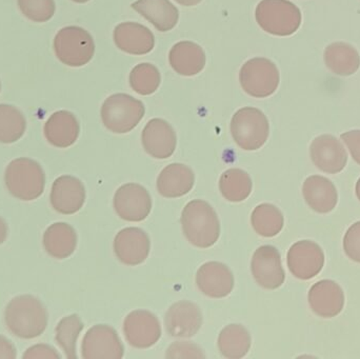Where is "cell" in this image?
I'll list each match as a JSON object with an SVG mask.
<instances>
[{
  "label": "cell",
  "mask_w": 360,
  "mask_h": 359,
  "mask_svg": "<svg viewBox=\"0 0 360 359\" xmlns=\"http://www.w3.org/2000/svg\"><path fill=\"white\" fill-rule=\"evenodd\" d=\"M4 322L15 337L22 339H36L48 326V311L37 297L20 295L6 306Z\"/></svg>",
  "instance_id": "6da1fadb"
},
{
  "label": "cell",
  "mask_w": 360,
  "mask_h": 359,
  "mask_svg": "<svg viewBox=\"0 0 360 359\" xmlns=\"http://www.w3.org/2000/svg\"><path fill=\"white\" fill-rule=\"evenodd\" d=\"M182 230L186 240L197 248H210L220 235V223L214 209L203 200H193L184 207Z\"/></svg>",
  "instance_id": "7a4b0ae2"
},
{
  "label": "cell",
  "mask_w": 360,
  "mask_h": 359,
  "mask_svg": "<svg viewBox=\"0 0 360 359\" xmlns=\"http://www.w3.org/2000/svg\"><path fill=\"white\" fill-rule=\"evenodd\" d=\"M4 181L8 191L17 200L32 202L44 193L46 175L35 160L17 158L6 167Z\"/></svg>",
  "instance_id": "3957f363"
},
{
  "label": "cell",
  "mask_w": 360,
  "mask_h": 359,
  "mask_svg": "<svg viewBox=\"0 0 360 359\" xmlns=\"http://www.w3.org/2000/svg\"><path fill=\"white\" fill-rule=\"evenodd\" d=\"M255 18L259 27L271 35H293L302 25L300 8L289 0H262L256 6Z\"/></svg>",
  "instance_id": "277c9868"
},
{
  "label": "cell",
  "mask_w": 360,
  "mask_h": 359,
  "mask_svg": "<svg viewBox=\"0 0 360 359\" xmlns=\"http://www.w3.org/2000/svg\"><path fill=\"white\" fill-rule=\"evenodd\" d=\"M101 119L105 128L116 134L132 131L146 113L143 103L128 94L111 95L101 107Z\"/></svg>",
  "instance_id": "5b68a950"
},
{
  "label": "cell",
  "mask_w": 360,
  "mask_h": 359,
  "mask_svg": "<svg viewBox=\"0 0 360 359\" xmlns=\"http://www.w3.org/2000/svg\"><path fill=\"white\" fill-rule=\"evenodd\" d=\"M231 134L239 148L245 151H256L268 141L270 134L268 118L259 109L243 107L233 116Z\"/></svg>",
  "instance_id": "8992f818"
},
{
  "label": "cell",
  "mask_w": 360,
  "mask_h": 359,
  "mask_svg": "<svg viewBox=\"0 0 360 359\" xmlns=\"http://www.w3.org/2000/svg\"><path fill=\"white\" fill-rule=\"evenodd\" d=\"M54 52L57 58L69 65L79 67L90 63L94 56L95 44L92 35L80 27H65L54 38Z\"/></svg>",
  "instance_id": "52a82bcc"
},
{
  "label": "cell",
  "mask_w": 360,
  "mask_h": 359,
  "mask_svg": "<svg viewBox=\"0 0 360 359\" xmlns=\"http://www.w3.org/2000/svg\"><path fill=\"white\" fill-rule=\"evenodd\" d=\"M239 81L243 90L250 96L266 98L276 92L281 75L276 65L270 59L256 57L241 67Z\"/></svg>",
  "instance_id": "ba28073f"
},
{
  "label": "cell",
  "mask_w": 360,
  "mask_h": 359,
  "mask_svg": "<svg viewBox=\"0 0 360 359\" xmlns=\"http://www.w3.org/2000/svg\"><path fill=\"white\" fill-rule=\"evenodd\" d=\"M325 265L323 249L311 240L296 242L288 253V267L298 280H309L319 275Z\"/></svg>",
  "instance_id": "9c48e42d"
},
{
  "label": "cell",
  "mask_w": 360,
  "mask_h": 359,
  "mask_svg": "<svg viewBox=\"0 0 360 359\" xmlns=\"http://www.w3.org/2000/svg\"><path fill=\"white\" fill-rule=\"evenodd\" d=\"M114 208L124 221L139 223L145 221L151 212V196L143 185L128 183L116 191Z\"/></svg>",
  "instance_id": "30bf717a"
},
{
  "label": "cell",
  "mask_w": 360,
  "mask_h": 359,
  "mask_svg": "<svg viewBox=\"0 0 360 359\" xmlns=\"http://www.w3.org/2000/svg\"><path fill=\"white\" fill-rule=\"evenodd\" d=\"M124 333L127 341L132 347L147 349L160 341L162 327L160 320L149 311H133L124 322Z\"/></svg>",
  "instance_id": "8fae6325"
},
{
  "label": "cell",
  "mask_w": 360,
  "mask_h": 359,
  "mask_svg": "<svg viewBox=\"0 0 360 359\" xmlns=\"http://www.w3.org/2000/svg\"><path fill=\"white\" fill-rule=\"evenodd\" d=\"M82 350L84 359H120L124 356L117 332L105 325H97L86 332Z\"/></svg>",
  "instance_id": "7c38bea8"
},
{
  "label": "cell",
  "mask_w": 360,
  "mask_h": 359,
  "mask_svg": "<svg viewBox=\"0 0 360 359\" xmlns=\"http://www.w3.org/2000/svg\"><path fill=\"white\" fill-rule=\"evenodd\" d=\"M252 274L262 288L275 290L285 282L281 257L275 247L262 246L256 250L252 259Z\"/></svg>",
  "instance_id": "4fadbf2b"
},
{
  "label": "cell",
  "mask_w": 360,
  "mask_h": 359,
  "mask_svg": "<svg viewBox=\"0 0 360 359\" xmlns=\"http://www.w3.org/2000/svg\"><path fill=\"white\" fill-rule=\"evenodd\" d=\"M311 159L317 169L338 174L344 170L348 162V153L342 143L332 135H321L311 143Z\"/></svg>",
  "instance_id": "5bb4252c"
},
{
  "label": "cell",
  "mask_w": 360,
  "mask_h": 359,
  "mask_svg": "<svg viewBox=\"0 0 360 359\" xmlns=\"http://www.w3.org/2000/svg\"><path fill=\"white\" fill-rule=\"evenodd\" d=\"M141 141L145 151L156 159L171 157L176 149L177 137L174 129L160 118H154L146 124Z\"/></svg>",
  "instance_id": "9a60e30c"
},
{
  "label": "cell",
  "mask_w": 360,
  "mask_h": 359,
  "mask_svg": "<svg viewBox=\"0 0 360 359\" xmlns=\"http://www.w3.org/2000/svg\"><path fill=\"white\" fill-rule=\"evenodd\" d=\"M50 200L56 212L65 215L75 214L86 202L84 183L70 175L58 177L53 183Z\"/></svg>",
  "instance_id": "2e32d148"
},
{
  "label": "cell",
  "mask_w": 360,
  "mask_h": 359,
  "mask_svg": "<svg viewBox=\"0 0 360 359\" xmlns=\"http://www.w3.org/2000/svg\"><path fill=\"white\" fill-rule=\"evenodd\" d=\"M196 284L199 290L207 296L222 299L232 292L234 278L226 265L211 261L199 268L196 274Z\"/></svg>",
  "instance_id": "e0dca14e"
},
{
  "label": "cell",
  "mask_w": 360,
  "mask_h": 359,
  "mask_svg": "<svg viewBox=\"0 0 360 359\" xmlns=\"http://www.w3.org/2000/svg\"><path fill=\"white\" fill-rule=\"evenodd\" d=\"M114 251L124 265H141L150 253L149 236L139 228H126L116 235Z\"/></svg>",
  "instance_id": "ac0fdd59"
},
{
  "label": "cell",
  "mask_w": 360,
  "mask_h": 359,
  "mask_svg": "<svg viewBox=\"0 0 360 359\" xmlns=\"http://www.w3.org/2000/svg\"><path fill=\"white\" fill-rule=\"evenodd\" d=\"M309 303L316 315L323 318H335L344 309L345 293L333 280H321L311 288Z\"/></svg>",
  "instance_id": "d6986e66"
},
{
  "label": "cell",
  "mask_w": 360,
  "mask_h": 359,
  "mask_svg": "<svg viewBox=\"0 0 360 359\" xmlns=\"http://www.w3.org/2000/svg\"><path fill=\"white\" fill-rule=\"evenodd\" d=\"M114 41L122 52L146 55L155 46V37L149 27L139 22H122L114 30Z\"/></svg>",
  "instance_id": "ffe728a7"
},
{
  "label": "cell",
  "mask_w": 360,
  "mask_h": 359,
  "mask_svg": "<svg viewBox=\"0 0 360 359\" xmlns=\"http://www.w3.org/2000/svg\"><path fill=\"white\" fill-rule=\"evenodd\" d=\"M202 325V314L198 306L191 301L174 303L167 312L166 328L173 337L188 339L197 334Z\"/></svg>",
  "instance_id": "44dd1931"
},
{
  "label": "cell",
  "mask_w": 360,
  "mask_h": 359,
  "mask_svg": "<svg viewBox=\"0 0 360 359\" xmlns=\"http://www.w3.org/2000/svg\"><path fill=\"white\" fill-rule=\"evenodd\" d=\"M44 132L50 145L65 149L77 141L80 132L79 122L71 112H55L46 120Z\"/></svg>",
  "instance_id": "7402d4cb"
},
{
  "label": "cell",
  "mask_w": 360,
  "mask_h": 359,
  "mask_svg": "<svg viewBox=\"0 0 360 359\" xmlns=\"http://www.w3.org/2000/svg\"><path fill=\"white\" fill-rule=\"evenodd\" d=\"M304 200L315 212L326 214L335 209L338 194L330 179L319 175L308 177L302 187Z\"/></svg>",
  "instance_id": "603a6c76"
},
{
  "label": "cell",
  "mask_w": 360,
  "mask_h": 359,
  "mask_svg": "<svg viewBox=\"0 0 360 359\" xmlns=\"http://www.w3.org/2000/svg\"><path fill=\"white\" fill-rule=\"evenodd\" d=\"M172 69L182 76H195L205 69L207 63L205 51L193 41H179L169 53Z\"/></svg>",
  "instance_id": "cb8c5ba5"
},
{
  "label": "cell",
  "mask_w": 360,
  "mask_h": 359,
  "mask_svg": "<svg viewBox=\"0 0 360 359\" xmlns=\"http://www.w3.org/2000/svg\"><path fill=\"white\" fill-rule=\"evenodd\" d=\"M132 8L160 32L171 31L179 22V8L170 0H137Z\"/></svg>",
  "instance_id": "d4e9b609"
},
{
  "label": "cell",
  "mask_w": 360,
  "mask_h": 359,
  "mask_svg": "<svg viewBox=\"0 0 360 359\" xmlns=\"http://www.w3.org/2000/svg\"><path fill=\"white\" fill-rule=\"evenodd\" d=\"M195 183L193 171L181 164H172L160 172L158 190L166 198H177L186 195Z\"/></svg>",
  "instance_id": "484cf974"
},
{
  "label": "cell",
  "mask_w": 360,
  "mask_h": 359,
  "mask_svg": "<svg viewBox=\"0 0 360 359\" xmlns=\"http://www.w3.org/2000/svg\"><path fill=\"white\" fill-rule=\"evenodd\" d=\"M77 246V234L65 223H53L44 234V247L50 256L65 259L71 256Z\"/></svg>",
  "instance_id": "4316f807"
},
{
  "label": "cell",
  "mask_w": 360,
  "mask_h": 359,
  "mask_svg": "<svg viewBox=\"0 0 360 359\" xmlns=\"http://www.w3.org/2000/svg\"><path fill=\"white\" fill-rule=\"evenodd\" d=\"M326 65L338 76H350L360 67L359 51L346 42H334L326 48L323 54Z\"/></svg>",
  "instance_id": "83f0119b"
},
{
  "label": "cell",
  "mask_w": 360,
  "mask_h": 359,
  "mask_svg": "<svg viewBox=\"0 0 360 359\" xmlns=\"http://www.w3.org/2000/svg\"><path fill=\"white\" fill-rule=\"evenodd\" d=\"M251 347V337L241 325H230L220 332L218 348L224 358L238 359L245 358Z\"/></svg>",
  "instance_id": "f1b7e54d"
},
{
  "label": "cell",
  "mask_w": 360,
  "mask_h": 359,
  "mask_svg": "<svg viewBox=\"0 0 360 359\" xmlns=\"http://www.w3.org/2000/svg\"><path fill=\"white\" fill-rule=\"evenodd\" d=\"M219 189L229 202H243L252 192L251 177L240 169H230L220 177Z\"/></svg>",
  "instance_id": "f546056e"
},
{
  "label": "cell",
  "mask_w": 360,
  "mask_h": 359,
  "mask_svg": "<svg viewBox=\"0 0 360 359\" xmlns=\"http://www.w3.org/2000/svg\"><path fill=\"white\" fill-rule=\"evenodd\" d=\"M252 226L256 233L264 237H274L283 228V213L270 204H262L254 209L251 216Z\"/></svg>",
  "instance_id": "4dcf8cb0"
},
{
  "label": "cell",
  "mask_w": 360,
  "mask_h": 359,
  "mask_svg": "<svg viewBox=\"0 0 360 359\" xmlns=\"http://www.w3.org/2000/svg\"><path fill=\"white\" fill-rule=\"evenodd\" d=\"M27 129V120L14 105H0V143H13L21 138Z\"/></svg>",
  "instance_id": "1f68e13d"
},
{
  "label": "cell",
  "mask_w": 360,
  "mask_h": 359,
  "mask_svg": "<svg viewBox=\"0 0 360 359\" xmlns=\"http://www.w3.org/2000/svg\"><path fill=\"white\" fill-rule=\"evenodd\" d=\"M82 330H84V322L76 314L63 318L57 325L56 341L68 358H77L76 345Z\"/></svg>",
  "instance_id": "d6a6232c"
},
{
  "label": "cell",
  "mask_w": 360,
  "mask_h": 359,
  "mask_svg": "<svg viewBox=\"0 0 360 359\" xmlns=\"http://www.w3.org/2000/svg\"><path fill=\"white\" fill-rule=\"evenodd\" d=\"M131 88L141 95H151L158 91L162 76L158 67L152 63H139L131 71Z\"/></svg>",
  "instance_id": "836d02e7"
},
{
  "label": "cell",
  "mask_w": 360,
  "mask_h": 359,
  "mask_svg": "<svg viewBox=\"0 0 360 359\" xmlns=\"http://www.w3.org/2000/svg\"><path fill=\"white\" fill-rule=\"evenodd\" d=\"M21 13L30 20L46 22L55 14L54 0H17Z\"/></svg>",
  "instance_id": "e575fe53"
},
{
  "label": "cell",
  "mask_w": 360,
  "mask_h": 359,
  "mask_svg": "<svg viewBox=\"0 0 360 359\" xmlns=\"http://www.w3.org/2000/svg\"><path fill=\"white\" fill-rule=\"evenodd\" d=\"M344 250L349 259L360 263V221L351 226L347 231Z\"/></svg>",
  "instance_id": "d590c367"
},
{
  "label": "cell",
  "mask_w": 360,
  "mask_h": 359,
  "mask_svg": "<svg viewBox=\"0 0 360 359\" xmlns=\"http://www.w3.org/2000/svg\"><path fill=\"white\" fill-rule=\"evenodd\" d=\"M202 350L191 343H175L167 352V358H205Z\"/></svg>",
  "instance_id": "8d00e7d4"
},
{
  "label": "cell",
  "mask_w": 360,
  "mask_h": 359,
  "mask_svg": "<svg viewBox=\"0 0 360 359\" xmlns=\"http://www.w3.org/2000/svg\"><path fill=\"white\" fill-rule=\"evenodd\" d=\"M340 138L346 143L353 159L360 164V130L349 131L342 134Z\"/></svg>",
  "instance_id": "74e56055"
},
{
  "label": "cell",
  "mask_w": 360,
  "mask_h": 359,
  "mask_svg": "<svg viewBox=\"0 0 360 359\" xmlns=\"http://www.w3.org/2000/svg\"><path fill=\"white\" fill-rule=\"evenodd\" d=\"M23 358H60V355L51 346L36 345L27 350Z\"/></svg>",
  "instance_id": "f35d334b"
},
{
  "label": "cell",
  "mask_w": 360,
  "mask_h": 359,
  "mask_svg": "<svg viewBox=\"0 0 360 359\" xmlns=\"http://www.w3.org/2000/svg\"><path fill=\"white\" fill-rule=\"evenodd\" d=\"M16 356L15 346L6 337L0 335V359H14Z\"/></svg>",
  "instance_id": "ab89813d"
},
{
  "label": "cell",
  "mask_w": 360,
  "mask_h": 359,
  "mask_svg": "<svg viewBox=\"0 0 360 359\" xmlns=\"http://www.w3.org/2000/svg\"><path fill=\"white\" fill-rule=\"evenodd\" d=\"M8 237V225L6 221L0 217V244H4Z\"/></svg>",
  "instance_id": "60d3db41"
},
{
  "label": "cell",
  "mask_w": 360,
  "mask_h": 359,
  "mask_svg": "<svg viewBox=\"0 0 360 359\" xmlns=\"http://www.w3.org/2000/svg\"><path fill=\"white\" fill-rule=\"evenodd\" d=\"M175 1L179 2V4H181V6H194L200 4L202 0H175Z\"/></svg>",
  "instance_id": "b9f144b4"
},
{
  "label": "cell",
  "mask_w": 360,
  "mask_h": 359,
  "mask_svg": "<svg viewBox=\"0 0 360 359\" xmlns=\"http://www.w3.org/2000/svg\"><path fill=\"white\" fill-rule=\"evenodd\" d=\"M356 195L357 197H359V200H360V178L359 179V181H357L356 183Z\"/></svg>",
  "instance_id": "7bdbcfd3"
},
{
  "label": "cell",
  "mask_w": 360,
  "mask_h": 359,
  "mask_svg": "<svg viewBox=\"0 0 360 359\" xmlns=\"http://www.w3.org/2000/svg\"><path fill=\"white\" fill-rule=\"evenodd\" d=\"M72 1L76 2V4H86V2L90 1V0H72Z\"/></svg>",
  "instance_id": "ee69618b"
},
{
  "label": "cell",
  "mask_w": 360,
  "mask_h": 359,
  "mask_svg": "<svg viewBox=\"0 0 360 359\" xmlns=\"http://www.w3.org/2000/svg\"><path fill=\"white\" fill-rule=\"evenodd\" d=\"M0 89H1V86H0Z\"/></svg>",
  "instance_id": "f6af8a7d"
}]
</instances>
